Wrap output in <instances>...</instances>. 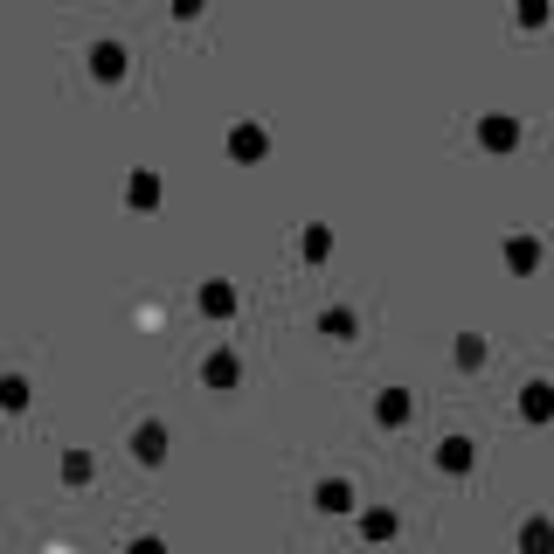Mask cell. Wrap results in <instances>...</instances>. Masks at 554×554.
<instances>
[{"label":"cell","mask_w":554,"mask_h":554,"mask_svg":"<svg viewBox=\"0 0 554 554\" xmlns=\"http://www.w3.org/2000/svg\"><path fill=\"white\" fill-rule=\"evenodd\" d=\"M201 305H209V312L222 319V312H229V305H236V291H229V285H209V291H201Z\"/></svg>","instance_id":"cell-1"},{"label":"cell","mask_w":554,"mask_h":554,"mask_svg":"<svg viewBox=\"0 0 554 554\" xmlns=\"http://www.w3.org/2000/svg\"><path fill=\"white\" fill-rule=\"evenodd\" d=\"M209 381H222V388H229V381H236V361H229V354H215V361H209Z\"/></svg>","instance_id":"cell-2"},{"label":"cell","mask_w":554,"mask_h":554,"mask_svg":"<svg viewBox=\"0 0 554 554\" xmlns=\"http://www.w3.org/2000/svg\"><path fill=\"white\" fill-rule=\"evenodd\" d=\"M409 416V396H381V422H402Z\"/></svg>","instance_id":"cell-3"}]
</instances>
